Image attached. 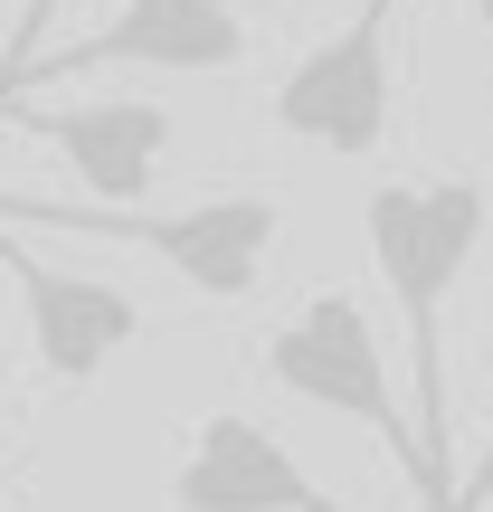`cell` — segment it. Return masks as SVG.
<instances>
[{"instance_id": "7c38bea8", "label": "cell", "mask_w": 493, "mask_h": 512, "mask_svg": "<svg viewBox=\"0 0 493 512\" xmlns=\"http://www.w3.org/2000/svg\"><path fill=\"white\" fill-rule=\"evenodd\" d=\"M484 105H493V95H484Z\"/></svg>"}, {"instance_id": "8992f818", "label": "cell", "mask_w": 493, "mask_h": 512, "mask_svg": "<svg viewBox=\"0 0 493 512\" xmlns=\"http://www.w3.org/2000/svg\"><path fill=\"white\" fill-rule=\"evenodd\" d=\"M0 266H10L19 313H29V351H38V370H48L57 389H95L114 351L143 342V304H133L124 285L48 266V256L29 247V228H10V219H0Z\"/></svg>"}, {"instance_id": "8fae6325", "label": "cell", "mask_w": 493, "mask_h": 512, "mask_svg": "<svg viewBox=\"0 0 493 512\" xmlns=\"http://www.w3.org/2000/svg\"><path fill=\"white\" fill-rule=\"evenodd\" d=\"M475 19H484V29H493V0H475Z\"/></svg>"}, {"instance_id": "52a82bcc", "label": "cell", "mask_w": 493, "mask_h": 512, "mask_svg": "<svg viewBox=\"0 0 493 512\" xmlns=\"http://www.w3.org/2000/svg\"><path fill=\"white\" fill-rule=\"evenodd\" d=\"M171 503L181 512H342L323 484L294 465V446L275 427L238 418V408H209L190 427V456L171 475Z\"/></svg>"}, {"instance_id": "277c9868", "label": "cell", "mask_w": 493, "mask_h": 512, "mask_svg": "<svg viewBox=\"0 0 493 512\" xmlns=\"http://www.w3.org/2000/svg\"><path fill=\"white\" fill-rule=\"evenodd\" d=\"M408 0H361L323 48H304L275 86V124L294 143L332 152V162H370L389 143V95H399V67H389V29H399Z\"/></svg>"}, {"instance_id": "7a4b0ae2", "label": "cell", "mask_w": 493, "mask_h": 512, "mask_svg": "<svg viewBox=\"0 0 493 512\" xmlns=\"http://www.w3.org/2000/svg\"><path fill=\"white\" fill-rule=\"evenodd\" d=\"M0 219L10 228H38V238H114V247H143L162 256L171 275H181L190 294H209V304H238L256 294V275H266L275 238H285V209L256 200V190H219V200H190V209H105V200H0Z\"/></svg>"}, {"instance_id": "ba28073f", "label": "cell", "mask_w": 493, "mask_h": 512, "mask_svg": "<svg viewBox=\"0 0 493 512\" xmlns=\"http://www.w3.org/2000/svg\"><path fill=\"white\" fill-rule=\"evenodd\" d=\"M19 124L57 152V162L86 181V200L133 209L171 162V114L152 95H95V105H29Z\"/></svg>"}, {"instance_id": "5b68a950", "label": "cell", "mask_w": 493, "mask_h": 512, "mask_svg": "<svg viewBox=\"0 0 493 512\" xmlns=\"http://www.w3.org/2000/svg\"><path fill=\"white\" fill-rule=\"evenodd\" d=\"M86 67H162V76H228L247 67V19L238 0H124L105 29L67 38V48H38L19 67V86L0 95V114L38 86V76H86Z\"/></svg>"}, {"instance_id": "30bf717a", "label": "cell", "mask_w": 493, "mask_h": 512, "mask_svg": "<svg viewBox=\"0 0 493 512\" xmlns=\"http://www.w3.org/2000/svg\"><path fill=\"white\" fill-rule=\"evenodd\" d=\"M493 503V446H484V456H475V475H465L456 484V503H446V512H484Z\"/></svg>"}, {"instance_id": "9c48e42d", "label": "cell", "mask_w": 493, "mask_h": 512, "mask_svg": "<svg viewBox=\"0 0 493 512\" xmlns=\"http://www.w3.org/2000/svg\"><path fill=\"white\" fill-rule=\"evenodd\" d=\"M57 10H67V0H19V19H10V48H0V95L19 86V67H29L38 48H48V29H57Z\"/></svg>"}, {"instance_id": "6da1fadb", "label": "cell", "mask_w": 493, "mask_h": 512, "mask_svg": "<svg viewBox=\"0 0 493 512\" xmlns=\"http://www.w3.org/2000/svg\"><path fill=\"white\" fill-rule=\"evenodd\" d=\"M370 228V266H380L389 304L408 323V380H418V446H427V475H437V503H456V456H446V294L456 275L475 266L484 247V181H380L361 209Z\"/></svg>"}, {"instance_id": "3957f363", "label": "cell", "mask_w": 493, "mask_h": 512, "mask_svg": "<svg viewBox=\"0 0 493 512\" xmlns=\"http://www.w3.org/2000/svg\"><path fill=\"white\" fill-rule=\"evenodd\" d=\"M266 380L285 389V399L304 408H332V418L370 427V437L389 446V456L408 465V484H418L427 503H437V475H427V446H418V418L399 408V389H389V361H380V332H370L361 294L351 285H313L304 304L285 313V323L266 332Z\"/></svg>"}]
</instances>
